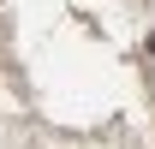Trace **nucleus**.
Masks as SVG:
<instances>
[{"mask_svg": "<svg viewBox=\"0 0 155 149\" xmlns=\"http://www.w3.org/2000/svg\"><path fill=\"white\" fill-rule=\"evenodd\" d=\"M149 48H155V36H149Z\"/></svg>", "mask_w": 155, "mask_h": 149, "instance_id": "f257e3e1", "label": "nucleus"}]
</instances>
